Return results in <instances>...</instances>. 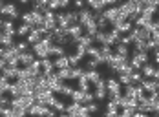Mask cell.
<instances>
[{
  "label": "cell",
  "mask_w": 159,
  "mask_h": 117,
  "mask_svg": "<svg viewBox=\"0 0 159 117\" xmlns=\"http://www.w3.org/2000/svg\"><path fill=\"white\" fill-rule=\"evenodd\" d=\"M126 64H130V57H123V55H119V53H111L110 59L106 61L108 70L115 71V73H119V71L126 66Z\"/></svg>",
  "instance_id": "6da1fadb"
},
{
  "label": "cell",
  "mask_w": 159,
  "mask_h": 117,
  "mask_svg": "<svg viewBox=\"0 0 159 117\" xmlns=\"http://www.w3.org/2000/svg\"><path fill=\"white\" fill-rule=\"evenodd\" d=\"M18 55L20 51L13 46H0V57L7 62V64H18Z\"/></svg>",
  "instance_id": "7a4b0ae2"
},
{
  "label": "cell",
  "mask_w": 159,
  "mask_h": 117,
  "mask_svg": "<svg viewBox=\"0 0 159 117\" xmlns=\"http://www.w3.org/2000/svg\"><path fill=\"white\" fill-rule=\"evenodd\" d=\"M49 44H51V40H48V38H44V37H42L39 42L31 44V51L35 53V57H37V59L49 57Z\"/></svg>",
  "instance_id": "3957f363"
},
{
  "label": "cell",
  "mask_w": 159,
  "mask_h": 117,
  "mask_svg": "<svg viewBox=\"0 0 159 117\" xmlns=\"http://www.w3.org/2000/svg\"><path fill=\"white\" fill-rule=\"evenodd\" d=\"M148 51H134L130 50V66L134 70H139L144 62H148Z\"/></svg>",
  "instance_id": "277c9868"
},
{
  "label": "cell",
  "mask_w": 159,
  "mask_h": 117,
  "mask_svg": "<svg viewBox=\"0 0 159 117\" xmlns=\"http://www.w3.org/2000/svg\"><path fill=\"white\" fill-rule=\"evenodd\" d=\"M102 17L108 20V24H113L115 20H119V18H125V15L121 13L119 6H108V7H104V11H102Z\"/></svg>",
  "instance_id": "5b68a950"
},
{
  "label": "cell",
  "mask_w": 159,
  "mask_h": 117,
  "mask_svg": "<svg viewBox=\"0 0 159 117\" xmlns=\"http://www.w3.org/2000/svg\"><path fill=\"white\" fill-rule=\"evenodd\" d=\"M0 15L11 18V20H16V18H20V11H18V7H16L13 2H4V6L0 9Z\"/></svg>",
  "instance_id": "8992f818"
},
{
  "label": "cell",
  "mask_w": 159,
  "mask_h": 117,
  "mask_svg": "<svg viewBox=\"0 0 159 117\" xmlns=\"http://www.w3.org/2000/svg\"><path fill=\"white\" fill-rule=\"evenodd\" d=\"M119 9H121V13L125 15V18L139 13V11H137V4H135L134 0H123V4L119 6Z\"/></svg>",
  "instance_id": "52a82bcc"
},
{
  "label": "cell",
  "mask_w": 159,
  "mask_h": 117,
  "mask_svg": "<svg viewBox=\"0 0 159 117\" xmlns=\"http://www.w3.org/2000/svg\"><path fill=\"white\" fill-rule=\"evenodd\" d=\"M139 71L143 73V77H154V79H159L157 64H154V62H144L143 66L139 68Z\"/></svg>",
  "instance_id": "ba28073f"
},
{
  "label": "cell",
  "mask_w": 159,
  "mask_h": 117,
  "mask_svg": "<svg viewBox=\"0 0 159 117\" xmlns=\"http://www.w3.org/2000/svg\"><path fill=\"white\" fill-rule=\"evenodd\" d=\"M139 84L143 86L144 92H148V93H154V92L159 90V79H154V77H143Z\"/></svg>",
  "instance_id": "9c48e42d"
},
{
  "label": "cell",
  "mask_w": 159,
  "mask_h": 117,
  "mask_svg": "<svg viewBox=\"0 0 159 117\" xmlns=\"http://www.w3.org/2000/svg\"><path fill=\"white\" fill-rule=\"evenodd\" d=\"M110 26L113 28V29H117L119 33H128V31L134 28V24H132L128 18H119V20H115V22L110 24Z\"/></svg>",
  "instance_id": "30bf717a"
},
{
  "label": "cell",
  "mask_w": 159,
  "mask_h": 117,
  "mask_svg": "<svg viewBox=\"0 0 159 117\" xmlns=\"http://www.w3.org/2000/svg\"><path fill=\"white\" fill-rule=\"evenodd\" d=\"M111 53H113L111 46H108V44H99V51H97V59H99V62H101V64H106V61L110 59Z\"/></svg>",
  "instance_id": "8fae6325"
},
{
  "label": "cell",
  "mask_w": 159,
  "mask_h": 117,
  "mask_svg": "<svg viewBox=\"0 0 159 117\" xmlns=\"http://www.w3.org/2000/svg\"><path fill=\"white\" fill-rule=\"evenodd\" d=\"M115 93H121V83L113 77L106 79V95H115Z\"/></svg>",
  "instance_id": "7c38bea8"
},
{
  "label": "cell",
  "mask_w": 159,
  "mask_h": 117,
  "mask_svg": "<svg viewBox=\"0 0 159 117\" xmlns=\"http://www.w3.org/2000/svg\"><path fill=\"white\" fill-rule=\"evenodd\" d=\"M18 70H20L18 64H7V62H6V66L2 68V71H0V73H2V75H6L9 81H13V79L18 77Z\"/></svg>",
  "instance_id": "4fadbf2b"
},
{
  "label": "cell",
  "mask_w": 159,
  "mask_h": 117,
  "mask_svg": "<svg viewBox=\"0 0 159 117\" xmlns=\"http://www.w3.org/2000/svg\"><path fill=\"white\" fill-rule=\"evenodd\" d=\"M44 15V22H42V26L46 28V29H53L55 26H57V18H55V11H44L42 13Z\"/></svg>",
  "instance_id": "5bb4252c"
},
{
  "label": "cell",
  "mask_w": 159,
  "mask_h": 117,
  "mask_svg": "<svg viewBox=\"0 0 159 117\" xmlns=\"http://www.w3.org/2000/svg\"><path fill=\"white\" fill-rule=\"evenodd\" d=\"M13 22H15V20L2 17V22H0V31H6V33H9V35H13V37H15L16 28H15V24H13Z\"/></svg>",
  "instance_id": "9a60e30c"
},
{
  "label": "cell",
  "mask_w": 159,
  "mask_h": 117,
  "mask_svg": "<svg viewBox=\"0 0 159 117\" xmlns=\"http://www.w3.org/2000/svg\"><path fill=\"white\" fill-rule=\"evenodd\" d=\"M35 59H37V57H35V53H33L31 50H26V51H22V53L18 55V64L28 66V64H31Z\"/></svg>",
  "instance_id": "2e32d148"
},
{
  "label": "cell",
  "mask_w": 159,
  "mask_h": 117,
  "mask_svg": "<svg viewBox=\"0 0 159 117\" xmlns=\"http://www.w3.org/2000/svg\"><path fill=\"white\" fill-rule=\"evenodd\" d=\"M77 13H79V24L80 26H84L88 20L93 18V11H92L90 7H80V9H77Z\"/></svg>",
  "instance_id": "e0dca14e"
},
{
  "label": "cell",
  "mask_w": 159,
  "mask_h": 117,
  "mask_svg": "<svg viewBox=\"0 0 159 117\" xmlns=\"http://www.w3.org/2000/svg\"><path fill=\"white\" fill-rule=\"evenodd\" d=\"M86 6H88L92 11H101V13H102L104 7H106V6H104V0H86Z\"/></svg>",
  "instance_id": "ac0fdd59"
},
{
  "label": "cell",
  "mask_w": 159,
  "mask_h": 117,
  "mask_svg": "<svg viewBox=\"0 0 159 117\" xmlns=\"http://www.w3.org/2000/svg\"><path fill=\"white\" fill-rule=\"evenodd\" d=\"M40 70L44 71V73H49V71H53L55 66H53V59H49V57H44V59H40Z\"/></svg>",
  "instance_id": "d6986e66"
},
{
  "label": "cell",
  "mask_w": 159,
  "mask_h": 117,
  "mask_svg": "<svg viewBox=\"0 0 159 117\" xmlns=\"http://www.w3.org/2000/svg\"><path fill=\"white\" fill-rule=\"evenodd\" d=\"M53 66H55V70H61V68L70 66V64H68V55L64 53V55H59V57H55V59H53Z\"/></svg>",
  "instance_id": "ffe728a7"
},
{
  "label": "cell",
  "mask_w": 159,
  "mask_h": 117,
  "mask_svg": "<svg viewBox=\"0 0 159 117\" xmlns=\"http://www.w3.org/2000/svg\"><path fill=\"white\" fill-rule=\"evenodd\" d=\"M66 53V48L61 46V44H55V42H51L49 44V57L53 55V57H59V55H64Z\"/></svg>",
  "instance_id": "44dd1931"
},
{
  "label": "cell",
  "mask_w": 159,
  "mask_h": 117,
  "mask_svg": "<svg viewBox=\"0 0 159 117\" xmlns=\"http://www.w3.org/2000/svg\"><path fill=\"white\" fill-rule=\"evenodd\" d=\"M113 46H115L113 53H119V55H123V57H130V46H128V44L117 42V44H113Z\"/></svg>",
  "instance_id": "7402d4cb"
},
{
  "label": "cell",
  "mask_w": 159,
  "mask_h": 117,
  "mask_svg": "<svg viewBox=\"0 0 159 117\" xmlns=\"http://www.w3.org/2000/svg\"><path fill=\"white\" fill-rule=\"evenodd\" d=\"M13 35L6 33V31H0V46H13Z\"/></svg>",
  "instance_id": "603a6c76"
},
{
  "label": "cell",
  "mask_w": 159,
  "mask_h": 117,
  "mask_svg": "<svg viewBox=\"0 0 159 117\" xmlns=\"http://www.w3.org/2000/svg\"><path fill=\"white\" fill-rule=\"evenodd\" d=\"M64 13H66V17H68L70 26H71V24H79V13H77V9H68V11H64Z\"/></svg>",
  "instance_id": "cb8c5ba5"
},
{
  "label": "cell",
  "mask_w": 159,
  "mask_h": 117,
  "mask_svg": "<svg viewBox=\"0 0 159 117\" xmlns=\"http://www.w3.org/2000/svg\"><path fill=\"white\" fill-rule=\"evenodd\" d=\"M80 62H82V57L79 53H68V64L70 66H79Z\"/></svg>",
  "instance_id": "d4e9b609"
},
{
  "label": "cell",
  "mask_w": 159,
  "mask_h": 117,
  "mask_svg": "<svg viewBox=\"0 0 159 117\" xmlns=\"http://www.w3.org/2000/svg\"><path fill=\"white\" fill-rule=\"evenodd\" d=\"M30 31H31V26H28V24H24V22H22V24H20L18 28H16V33H15V35L22 37V38H26Z\"/></svg>",
  "instance_id": "484cf974"
},
{
  "label": "cell",
  "mask_w": 159,
  "mask_h": 117,
  "mask_svg": "<svg viewBox=\"0 0 159 117\" xmlns=\"http://www.w3.org/2000/svg\"><path fill=\"white\" fill-rule=\"evenodd\" d=\"M73 92V88L70 86V84H66V81H64L61 86H59V90L55 92V93H61V95H64V97H70V93Z\"/></svg>",
  "instance_id": "4316f807"
},
{
  "label": "cell",
  "mask_w": 159,
  "mask_h": 117,
  "mask_svg": "<svg viewBox=\"0 0 159 117\" xmlns=\"http://www.w3.org/2000/svg\"><path fill=\"white\" fill-rule=\"evenodd\" d=\"M77 86H79V90H82V92L90 90V83H88V79H86V75H84V73L77 77Z\"/></svg>",
  "instance_id": "83f0119b"
},
{
  "label": "cell",
  "mask_w": 159,
  "mask_h": 117,
  "mask_svg": "<svg viewBox=\"0 0 159 117\" xmlns=\"http://www.w3.org/2000/svg\"><path fill=\"white\" fill-rule=\"evenodd\" d=\"M9 84H11V81H9L6 75H2V73H0V92H2V93H7Z\"/></svg>",
  "instance_id": "f1b7e54d"
},
{
  "label": "cell",
  "mask_w": 159,
  "mask_h": 117,
  "mask_svg": "<svg viewBox=\"0 0 159 117\" xmlns=\"http://www.w3.org/2000/svg\"><path fill=\"white\" fill-rule=\"evenodd\" d=\"M51 108H55L57 112H62L64 108H66V102H64L62 99H57V97H55V101L51 102Z\"/></svg>",
  "instance_id": "f546056e"
},
{
  "label": "cell",
  "mask_w": 159,
  "mask_h": 117,
  "mask_svg": "<svg viewBox=\"0 0 159 117\" xmlns=\"http://www.w3.org/2000/svg\"><path fill=\"white\" fill-rule=\"evenodd\" d=\"M82 93H84L82 90H79V88L75 90V88H73V92L70 93V97H71V101H77V102H82Z\"/></svg>",
  "instance_id": "4dcf8cb0"
},
{
  "label": "cell",
  "mask_w": 159,
  "mask_h": 117,
  "mask_svg": "<svg viewBox=\"0 0 159 117\" xmlns=\"http://www.w3.org/2000/svg\"><path fill=\"white\" fill-rule=\"evenodd\" d=\"M92 101H95L93 93H92L90 90H86V92L82 93V104H88V102H92Z\"/></svg>",
  "instance_id": "1f68e13d"
},
{
  "label": "cell",
  "mask_w": 159,
  "mask_h": 117,
  "mask_svg": "<svg viewBox=\"0 0 159 117\" xmlns=\"http://www.w3.org/2000/svg\"><path fill=\"white\" fill-rule=\"evenodd\" d=\"M15 48L22 53V51L30 50V42H28V40H20V42H16V44H15Z\"/></svg>",
  "instance_id": "d6a6232c"
},
{
  "label": "cell",
  "mask_w": 159,
  "mask_h": 117,
  "mask_svg": "<svg viewBox=\"0 0 159 117\" xmlns=\"http://www.w3.org/2000/svg\"><path fill=\"white\" fill-rule=\"evenodd\" d=\"M93 97H95L97 101H104V99H106V90H99V88H95Z\"/></svg>",
  "instance_id": "836d02e7"
},
{
  "label": "cell",
  "mask_w": 159,
  "mask_h": 117,
  "mask_svg": "<svg viewBox=\"0 0 159 117\" xmlns=\"http://www.w3.org/2000/svg\"><path fill=\"white\" fill-rule=\"evenodd\" d=\"M86 108H88V112H90V115H92V114H97V112H99V104H97L95 101H92V102H88V104H86Z\"/></svg>",
  "instance_id": "e575fe53"
},
{
  "label": "cell",
  "mask_w": 159,
  "mask_h": 117,
  "mask_svg": "<svg viewBox=\"0 0 159 117\" xmlns=\"http://www.w3.org/2000/svg\"><path fill=\"white\" fill-rule=\"evenodd\" d=\"M99 66H101V62H99L97 57H90L88 62H86V68H99Z\"/></svg>",
  "instance_id": "d590c367"
},
{
  "label": "cell",
  "mask_w": 159,
  "mask_h": 117,
  "mask_svg": "<svg viewBox=\"0 0 159 117\" xmlns=\"http://www.w3.org/2000/svg\"><path fill=\"white\" fill-rule=\"evenodd\" d=\"M0 106H2V108H4V106H9V97H6L4 93L0 95Z\"/></svg>",
  "instance_id": "8d00e7d4"
},
{
  "label": "cell",
  "mask_w": 159,
  "mask_h": 117,
  "mask_svg": "<svg viewBox=\"0 0 159 117\" xmlns=\"http://www.w3.org/2000/svg\"><path fill=\"white\" fill-rule=\"evenodd\" d=\"M71 2H73L75 9H80V7H84V6H86V0H71Z\"/></svg>",
  "instance_id": "74e56055"
},
{
  "label": "cell",
  "mask_w": 159,
  "mask_h": 117,
  "mask_svg": "<svg viewBox=\"0 0 159 117\" xmlns=\"http://www.w3.org/2000/svg\"><path fill=\"white\" fill-rule=\"evenodd\" d=\"M70 4H71V0H59V7L61 9H68Z\"/></svg>",
  "instance_id": "f35d334b"
},
{
  "label": "cell",
  "mask_w": 159,
  "mask_h": 117,
  "mask_svg": "<svg viewBox=\"0 0 159 117\" xmlns=\"http://www.w3.org/2000/svg\"><path fill=\"white\" fill-rule=\"evenodd\" d=\"M117 4V0H104V6L108 7V6H115Z\"/></svg>",
  "instance_id": "ab89813d"
},
{
  "label": "cell",
  "mask_w": 159,
  "mask_h": 117,
  "mask_svg": "<svg viewBox=\"0 0 159 117\" xmlns=\"http://www.w3.org/2000/svg\"><path fill=\"white\" fill-rule=\"evenodd\" d=\"M117 2H123V0H117Z\"/></svg>",
  "instance_id": "60d3db41"
}]
</instances>
